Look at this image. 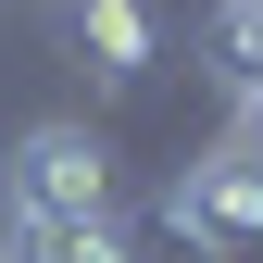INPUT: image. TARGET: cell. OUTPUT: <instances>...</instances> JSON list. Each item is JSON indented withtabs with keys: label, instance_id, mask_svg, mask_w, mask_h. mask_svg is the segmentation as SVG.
<instances>
[{
	"label": "cell",
	"instance_id": "obj_2",
	"mask_svg": "<svg viewBox=\"0 0 263 263\" xmlns=\"http://www.w3.org/2000/svg\"><path fill=\"white\" fill-rule=\"evenodd\" d=\"M0 213L13 226H113L125 213V176H113V138L101 125H25L0 151Z\"/></svg>",
	"mask_w": 263,
	"mask_h": 263
},
{
	"label": "cell",
	"instance_id": "obj_5",
	"mask_svg": "<svg viewBox=\"0 0 263 263\" xmlns=\"http://www.w3.org/2000/svg\"><path fill=\"white\" fill-rule=\"evenodd\" d=\"M0 263H138L125 226H13L0 213Z\"/></svg>",
	"mask_w": 263,
	"mask_h": 263
},
{
	"label": "cell",
	"instance_id": "obj_3",
	"mask_svg": "<svg viewBox=\"0 0 263 263\" xmlns=\"http://www.w3.org/2000/svg\"><path fill=\"white\" fill-rule=\"evenodd\" d=\"M76 63H88V88H138L151 63H163V13L151 0H76Z\"/></svg>",
	"mask_w": 263,
	"mask_h": 263
},
{
	"label": "cell",
	"instance_id": "obj_1",
	"mask_svg": "<svg viewBox=\"0 0 263 263\" xmlns=\"http://www.w3.org/2000/svg\"><path fill=\"white\" fill-rule=\"evenodd\" d=\"M163 238L188 263H251L263 251V125H226L213 151H188L163 176Z\"/></svg>",
	"mask_w": 263,
	"mask_h": 263
},
{
	"label": "cell",
	"instance_id": "obj_4",
	"mask_svg": "<svg viewBox=\"0 0 263 263\" xmlns=\"http://www.w3.org/2000/svg\"><path fill=\"white\" fill-rule=\"evenodd\" d=\"M213 88H226V113L263 101V0H213Z\"/></svg>",
	"mask_w": 263,
	"mask_h": 263
}]
</instances>
